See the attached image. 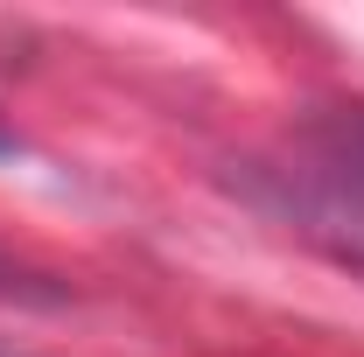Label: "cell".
<instances>
[{
  "label": "cell",
  "mask_w": 364,
  "mask_h": 357,
  "mask_svg": "<svg viewBox=\"0 0 364 357\" xmlns=\"http://www.w3.org/2000/svg\"><path fill=\"white\" fill-rule=\"evenodd\" d=\"M316 161H329V169H343V176L364 182V112H350V119H336L329 134H316V147H309Z\"/></svg>",
  "instance_id": "3"
},
{
  "label": "cell",
  "mask_w": 364,
  "mask_h": 357,
  "mask_svg": "<svg viewBox=\"0 0 364 357\" xmlns=\"http://www.w3.org/2000/svg\"><path fill=\"white\" fill-rule=\"evenodd\" d=\"M259 203L287 231H301L316 252H329L336 267L364 273V182L329 169V161H294V169H273L259 182Z\"/></svg>",
  "instance_id": "1"
},
{
  "label": "cell",
  "mask_w": 364,
  "mask_h": 357,
  "mask_svg": "<svg viewBox=\"0 0 364 357\" xmlns=\"http://www.w3.org/2000/svg\"><path fill=\"white\" fill-rule=\"evenodd\" d=\"M14 154H21V134H14V127L0 119V161H14Z\"/></svg>",
  "instance_id": "4"
},
{
  "label": "cell",
  "mask_w": 364,
  "mask_h": 357,
  "mask_svg": "<svg viewBox=\"0 0 364 357\" xmlns=\"http://www.w3.org/2000/svg\"><path fill=\"white\" fill-rule=\"evenodd\" d=\"M0 302H63V280L43 273V267H28V260H14L0 245Z\"/></svg>",
  "instance_id": "2"
}]
</instances>
